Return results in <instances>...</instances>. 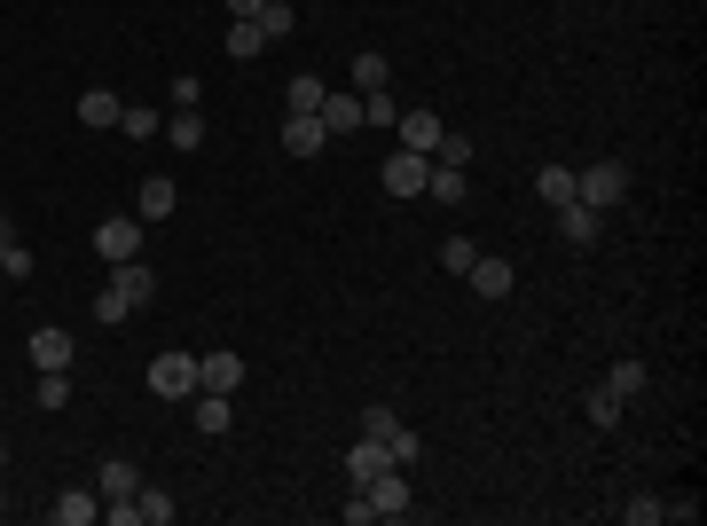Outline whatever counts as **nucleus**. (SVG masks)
Instances as JSON below:
<instances>
[{
  "label": "nucleus",
  "instance_id": "26",
  "mask_svg": "<svg viewBox=\"0 0 707 526\" xmlns=\"http://www.w3.org/2000/svg\"><path fill=\"white\" fill-rule=\"evenodd\" d=\"M119 126H126V142H150V134H165V118H157L150 103H126V111H119Z\"/></svg>",
  "mask_w": 707,
  "mask_h": 526
},
{
  "label": "nucleus",
  "instance_id": "43",
  "mask_svg": "<svg viewBox=\"0 0 707 526\" xmlns=\"http://www.w3.org/2000/svg\"><path fill=\"white\" fill-rule=\"evenodd\" d=\"M284 9H291V0H284Z\"/></svg>",
  "mask_w": 707,
  "mask_h": 526
},
{
  "label": "nucleus",
  "instance_id": "19",
  "mask_svg": "<svg viewBox=\"0 0 707 526\" xmlns=\"http://www.w3.org/2000/svg\"><path fill=\"white\" fill-rule=\"evenodd\" d=\"M252 24H259V40L276 48V40H291V32H299V9H284V0H259V17H252Z\"/></svg>",
  "mask_w": 707,
  "mask_h": 526
},
{
  "label": "nucleus",
  "instance_id": "36",
  "mask_svg": "<svg viewBox=\"0 0 707 526\" xmlns=\"http://www.w3.org/2000/svg\"><path fill=\"white\" fill-rule=\"evenodd\" d=\"M362 432H370V441H393V432H401V416H393L386 401H370V416H362Z\"/></svg>",
  "mask_w": 707,
  "mask_h": 526
},
{
  "label": "nucleus",
  "instance_id": "29",
  "mask_svg": "<svg viewBox=\"0 0 707 526\" xmlns=\"http://www.w3.org/2000/svg\"><path fill=\"white\" fill-rule=\"evenodd\" d=\"M134 510H142V526H173V495H165V487H142Z\"/></svg>",
  "mask_w": 707,
  "mask_h": 526
},
{
  "label": "nucleus",
  "instance_id": "34",
  "mask_svg": "<svg viewBox=\"0 0 707 526\" xmlns=\"http://www.w3.org/2000/svg\"><path fill=\"white\" fill-rule=\"evenodd\" d=\"M259 48H268V40H259V24H228V55H236V63H252Z\"/></svg>",
  "mask_w": 707,
  "mask_h": 526
},
{
  "label": "nucleus",
  "instance_id": "40",
  "mask_svg": "<svg viewBox=\"0 0 707 526\" xmlns=\"http://www.w3.org/2000/svg\"><path fill=\"white\" fill-rule=\"evenodd\" d=\"M221 9H228L236 24H252V17H259V0H221Z\"/></svg>",
  "mask_w": 707,
  "mask_h": 526
},
{
  "label": "nucleus",
  "instance_id": "32",
  "mask_svg": "<svg viewBox=\"0 0 707 526\" xmlns=\"http://www.w3.org/2000/svg\"><path fill=\"white\" fill-rule=\"evenodd\" d=\"M472 259H480V244H472V236H449V244H440V268H449V276H464Z\"/></svg>",
  "mask_w": 707,
  "mask_h": 526
},
{
  "label": "nucleus",
  "instance_id": "17",
  "mask_svg": "<svg viewBox=\"0 0 707 526\" xmlns=\"http://www.w3.org/2000/svg\"><path fill=\"white\" fill-rule=\"evenodd\" d=\"M119 111H126V103L111 95V86H86V95H79V126H103V134H111V126H119Z\"/></svg>",
  "mask_w": 707,
  "mask_h": 526
},
{
  "label": "nucleus",
  "instance_id": "11",
  "mask_svg": "<svg viewBox=\"0 0 707 526\" xmlns=\"http://www.w3.org/2000/svg\"><path fill=\"white\" fill-rule=\"evenodd\" d=\"M173 205H182V189H173L165 173H150V182L134 189V220H142V228H150V220H173Z\"/></svg>",
  "mask_w": 707,
  "mask_h": 526
},
{
  "label": "nucleus",
  "instance_id": "25",
  "mask_svg": "<svg viewBox=\"0 0 707 526\" xmlns=\"http://www.w3.org/2000/svg\"><path fill=\"white\" fill-rule=\"evenodd\" d=\"M322 95H330V86H322V79H315V71H299V79H291V86H284V103H291V111H307V118H315V111H322Z\"/></svg>",
  "mask_w": 707,
  "mask_h": 526
},
{
  "label": "nucleus",
  "instance_id": "8",
  "mask_svg": "<svg viewBox=\"0 0 707 526\" xmlns=\"http://www.w3.org/2000/svg\"><path fill=\"white\" fill-rule=\"evenodd\" d=\"M393 134H401V149L432 157V149H440V134H449V126H440V111H401V118H393Z\"/></svg>",
  "mask_w": 707,
  "mask_h": 526
},
{
  "label": "nucleus",
  "instance_id": "3",
  "mask_svg": "<svg viewBox=\"0 0 707 526\" xmlns=\"http://www.w3.org/2000/svg\"><path fill=\"white\" fill-rule=\"evenodd\" d=\"M150 393H157V401H189V393H197V362H189V354H157V362H150Z\"/></svg>",
  "mask_w": 707,
  "mask_h": 526
},
{
  "label": "nucleus",
  "instance_id": "1",
  "mask_svg": "<svg viewBox=\"0 0 707 526\" xmlns=\"http://www.w3.org/2000/svg\"><path fill=\"white\" fill-rule=\"evenodd\" d=\"M574 197H582L590 213L629 205V165H622V157H597V165H582V173H574Z\"/></svg>",
  "mask_w": 707,
  "mask_h": 526
},
{
  "label": "nucleus",
  "instance_id": "38",
  "mask_svg": "<svg viewBox=\"0 0 707 526\" xmlns=\"http://www.w3.org/2000/svg\"><path fill=\"white\" fill-rule=\"evenodd\" d=\"M197 95H205V86H197V71H182V79H173V111H197Z\"/></svg>",
  "mask_w": 707,
  "mask_h": 526
},
{
  "label": "nucleus",
  "instance_id": "7",
  "mask_svg": "<svg viewBox=\"0 0 707 526\" xmlns=\"http://www.w3.org/2000/svg\"><path fill=\"white\" fill-rule=\"evenodd\" d=\"M315 118H322V134H362V95H354V86H330Z\"/></svg>",
  "mask_w": 707,
  "mask_h": 526
},
{
  "label": "nucleus",
  "instance_id": "28",
  "mask_svg": "<svg viewBox=\"0 0 707 526\" xmlns=\"http://www.w3.org/2000/svg\"><path fill=\"white\" fill-rule=\"evenodd\" d=\"M40 409H71V370H40Z\"/></svg>",
  "mask_w": 707,
  "mask_h": 526
},
{
  "label": "nucleus",
  "instance_id": "33",
  "mask_svg": "<svg viewBox=\"0 0 707 526\" xmlns=\"http://www.w3.org/2000/svg\"><path fill=\"white\" fill-rule=\"evenodd\" d=\"M622 518H629V526H660V518H668V503H660V495H629V503H622Z\"/></svg>",
  "mask_w": 707,
  "mask_h": 526
},
{
  "label": "nucleus",
  "instance_id": "37",
  "mask_svg": "<svg viewBox=\"0 0 707 526\" xmlns=\"http://www.w3.org/2000/svg\"><path fill=\"white\" fill-rule=\"evenodd\" d=\"M386 448H393V464H401V472H409V464H417V456H424V441H417V432H409V424H401V432H393V441H386Z\"/></svg>",
  "mask_w": 707,
  "mask_h": 526
},
{
  "label": "nucleus",
  "instance_id": "21",
  "mask_svg": "<svg viewBox=\"0 0 707 526\" xmlns=\"http://www.w3.org/2000/svg\"><path fill=\"white\" fill-rule=\"evenodd\" d=\"M165 142L182 149V157H189V149H205V118H197V111H173V118H165Z\"/></svg>",
  "mask_w": 707,
  "mask_h": 526
},
{
  "label": "nucleus",
  "instance_id": "42",
  "mask_svg": "<svg viewBox=\"0 0 707 526\" xmlns=\"http://www.w3.org/2000/svg\"><path fill=\"white\" fill-rule=\"evenodd\" d=\"M0 244H9V228H0Z\"/></svg>",
  "mask_w": 707,
  "mask_h": 526
},
{
  "label": "nucleus",
  "instance_id": "5",
  "mask_svg": "<svg viewBox=\"0 0 707 526\" xmlns=\"http://www.w3.org/2000/svg\"><path fill=\"white\" fill-rule=\"evenodd\" d=\"M551 213H559V236H566L574 251H590V244L605 236V213H590L582 197H566V205H551Z\"/></svg>",
  "mask_w": 707,
  "mask_h": 526
},
{
  "label": "nucleus",
  "instance_id": "30",
  "mask_svg": "<svg viewBox=\"0 0 707 526\" xmlns=\"http://www.w3.org/2000/svg\"><path fill=\"white\" fill-rule=\"evenodd\" d=\"M432 165H464V173H472V134L449 126V134H440V149H432Z\"/></svg>",
  "mask_w": 707,
  "mask_h": 526
},
{
  "label": "nucleus",
  "instance_id": "18",
  "mask_svg": "<svg viewBox=\"0 0 707 526\" xmlns=\"http://www.w3.org/2000/svg\"><path fill=\"white\" fill-rule=\"evenodd\" d=\"M424 197H440V205H464V197H472L464 165H432V173H424Z\"/></svg>",
  "mask_w": 707,
  "mask_h": 526
},
{
  "label": "nucleus",
  "instance_id": "15",
  "mask_svg": "<svg viewBox=\"0 0 707 526\" xmlns=\"http://www.w3.org/2000/svg\"><path fill=\"white\" fill-rule=\"evenodd\" d=\"M95 495H103V503H134V495H142V472H134L126 456H111V464L95 472Z\"/></svg>",
  "mask_w": 707,
  "mask_h": 526
},
{
  "label": "nucleus",
  "instance_id": "31",
  "mask_svg": "<svg viewBox=\"0 0 707 526\" xmlns=\"http://www.w3.org/2000/svg\"><path fill=\"white\" fill-rule=\"evenodd\" d=\"M0 276H9V283H32V251L9 236V244H0Z\"/></svg>",
  "mask_w": 707,
  "mask_h": 526
},
{
  "label": "nucleus",
  "instance_id": "12",
  "mask_svg": "<svg viewBox=\"0 0 707 526\" xmlns=\"http://www.w3.org/2000/svg\"><path fill=\"white\" fill-rule=\"evenodd\" d=\"M236 385H244V354H228V345H221V354L197 362V393H236Z\"/></svg>",
  "mask_w": 707,
  "mask_h": 526
},
{
  "label": "nucleus",
  "instance_id": "39",
  "mask_svg": "<svg viewBox=\"0 0 707 526\" xmlns=\"http://www.w3.org/2000/svg\"><path fill=\"white\" fill-rule=\"evenodd\" d=\"M126 314H134V307H126V299L103 283V299H95V322H126Z\"/></svg>",
  "mask_w": 707,
  "mask_h": 526
},
{
  "label": "nucleus",
  "instance_id": "9",
  "mask_svg": "<svg viewBox=\"0 0 707 526\" xmlns=\"http://www.w3.org/2000/svg\"><path fill=\"white\" fill-rule=\"evenodd\" d=\"M378 472H393V448H386V441H370V432H362V441L346 448V479H354V487H370Z\"/></svg>",
  "mask_w": 707,
  "mask_h": 526
},
{
  "label": "nucleus",
  "instance_id": "6",
  "mask_svg": "<svg viewBox=\"0 0 707 526\" xmlns=\"http://www.w3.org/2000/svg\"><path fill=\"white\" fill-rule=\"evenodd\" d=\"M424 173H432V157L393 149V157H386V197H424Z\"/></svg>",
  "mask_w": 707,
  "mask_h": 526
},
{
  "label": "nucleus",
  "instance_id": "14",
  "mask_svg": "<svg viewBox=\"0 0 707 526\" xmlns=\"http://www.w3.org/2000/svg\"><path fill=\"white\" fill-rule=\"evenodd\" d=\"M111 291H119L126 307H150V299H157V276L142 268V259H119V268H111Z\"/></svg>",
  "mask_w": 707,
  "mask_h": 526
},
{
  "label": "nucleus",
  "instance_id": "35",
  "mask_svg": "<svg viewBox=\"0 0 707 526\" xmlns=\"http://www.w3.org/2000/svg\"><path fill=\"white\" fill-rule=\"evenodd\" d=\"M401 118V103L386 95V86H378V95H362V126H393Z\"/></svg>",
  "mask_w": 707,
  "mask_h": 526
},
{
  "label": "nucleus",
  "instance_id": "41",
  "mask_svg": "<svg viewBox=\"0 0 707 526\" xmlns=\"http://www.w3.org/2000/svg\"><path fill=\"white\" fill-rule=\"evenodd\" d=\"M0 464H9V448H0Z\"/></svg>",
  "mask_w": 707,
  "mask_h": 526
},
{
  "label": "nucleus",
  "instance_id": "16",
  "mask_svg": "<svg viewBox=\"0 0 707 526\" xmlns=\"http://www.w3.org/2000/svg\"><path fill=\"white\" fill-rule=\"evenodd\" d=\"M48 518H55V526H86V518H103V495H86V487H63V495L48 503Z\"/></svg>",
  "mask_w": 707,
  "mask_h": 526
},
{
  "label": "nucleus",
  "instance_id": "24",
  "mask_svg": "<svg viewBox=\"0 0 707 526\" xmlns=\"http://www.w3.org/2000/svg\"><path fill=\"white\" fill-rule=\"evenodd\" d=\"M386 79H393V63H386L378 48H370V55H354V95H378Z\"/></svg>",
  "mask_w": 707,
  "mask_h": 526
},
{
  "label": "nucleus",
  "instance_id": "27",
  "mask_svg": "<svg viewBox=\"0 0 707 526\" xmlns=\"http://www.w3.org/2000/svg\"><path fill=\"white\" fill-rule=\"evenodd\" d=\"M535 197H543V205H566V197H574V173H566V165H543V173H535Z\"/></svg>",
  "mask_w": 707,
  "mask_h": 526
},
{
  "label": "nucleus",
  "instance_id": "10",
  "mask_svg": "<svg viewBox=\"0 0 707 526\" xmlns=\"http://www.w3.org/2000/svg\"><path fill=\"white\" fill-rule=\"evenodd\" d=\"M464 283L480 291V299H511V283H519V268H511V259H472V268H464Z\"/></svg>",
  "mask_w": 707,
  "mask_h": 526
},
{
  "label": "nucleus",
  "instance_id": "23",
  "mask_svg": "<svg viewBox=\"0 0 707 526\" xmlns=\"http://www.w3.org/2000/svg\"><path fill=\"white\" fill-rule=\"evenodd\" d=\"M189 401H197V432L221 441V432H228V393H189Z\"/></svg>",
  "mask_w": 707,
  "mask_h": 526
},
{
  "label": "nucleus",
  "instance_id": "13",
  "mask_svg": "<svg viewBox=\"0 0 707 526\" xmlns=\"http://www.w3.org/2000/svg\"><path fill=\"white\" fill-rule=\"evenodd\" d=\"M330 149V134H322V118H307V111H291L284 118V157H322Z\"/></svg>",
  "mask_w": 707,
  "mask_h": 526
},
{
  "label": "nucleus",
  "instance_id": "22",
  "mask_svg": "<svg viewBox=\"0 0 707 526\" xmlns=\"http://www.w3.org/2000/svg\"><path fill=\"white\" fill-rule=\"evenodd\" d=\"M622 409H629V401H622V393H605V385H590V393H582V416H590V424H605V432L622 424Z\"/></svg>",
  "mask_w": 707,
  "mask_h": 526
},
{
  "label": "nucleus",
  "instance_id": "20",
  "mask_svg": "<svg viewBox=\"0 0 707 526\" xmlns=\"http://www.w3.org/2000/svg\"><path fill=\"white\" fill-rule=\"evenodd\" d=\"M597 385H605V393H622V401H637V393L653 385V370H645V362H613V370H605Z\"/></svg>",
  "mask_w": 707,
  "mask_h": 526
},
{
  "label": "nucleus",
  "instance_id": "4",
  "mask_svg": "<svg viewBox=\"0 0 707 526\" xmlns=\"http://www.w3.org/2000/svg\"><path fill=\"white\" fill-rule=\"evenodd\" d=\"M95 251L111 259V268H119V259H142V220H134V213H111V220L95 228Z\"/></svg>",
  "mask_w": 707,
  "mask_h": 526
},
{
  "label": "nucleus",
  "instance_id": "44",
  "mask_svg": "<svg viewBox=\"0 0 707 526\" xmlns=\"http://www.w3.org/2000/svg\"><path fill=\"white\" fill-rule=\"evenodd\" d=\"M0 510H9V503H0Z\"/></svg>",
  "mask_w": 707,
  "mask_h": 526
},
{
  "label": "nucleus",
  "instance_id": "2",
  "mask_svg": "<svg viewBox=\"0 0 707 526\" xmlns=\"http://www.w3.org/2000/svg\"><path fill=\"white\" fill-rule=\"evenodd\" d=\"M24 354H32V370H71V362H79V345H71L63 322H40V330L24 338Z\"/></svg>",
  "mask_w": 707,
  "mask_h": 526
}]
</instances>
